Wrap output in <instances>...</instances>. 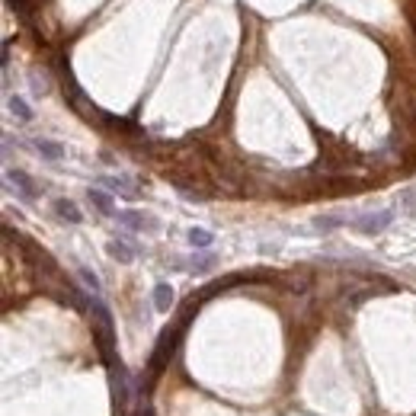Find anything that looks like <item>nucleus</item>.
I'll return each instance as SVG.
<instances>
[{"instance_id":"1","label":"nucleus","mask_w":416,"mask_h":416,"mask_svg":"<svg viewBox=\"0 0 416 416\" xmlns=\"http://www.w3.org/2000/svg\"><path fill=\"white\" fill-rule=\"evenodd\" d=\"M394 208H381V212H362V215H355L349 221V228L355 234H365V237H378V234H384L394 224Z\"/></svg>"},{"instance_id":"2","label":"nucleus","mask_w":416,"mask_h":416,"mask_svg":"<svg viewBox=\"0 0 416 416\" xmlns=\"http://www.w3.org/2000/svg\"><path fill=\"white\" fill-rule=\"evenodd\" d=\"M116 221L125 228V231H157V221L144 212H135V208H125V212L116 215Z\"/></svg>"},{"instance_id":"3","label":"nucleus","mask_w":416,"mask_h":416,"mask_svg":"<svg viewBox=\"0 0 416 416\" xmlns=\"http://www.w3.org/2000/svg\"><path fill=\"white\" fill-rule=\"evenodd\" d=\"M7 183L17 186V189H19V199H23V202H32V199L39 195L36 183H32V176L23 173V170H7Z\"/></svg>"},{"instance_id":"4","label":"nucleus","mask_w":416,"mask_h":416,"mask_svg":"<svg viewBox=\"0 0 416 416\" xmlns=\"http://www.w3.org/2000/svg\"><path fill=\"white\" fill-rule=\"evenodd\" d=\"M109 193H116V195H125V199H138V186L131 183L129 176H102L100 179Z\"/></svg>"},{"instance_id":"5","label":"nucleus","mask_w":416,"mask_h":416,"mask_svg":"<svg viewBox=\"0 0 416 416\" xmlns=\"http://www.w3.org/2000/svg\"><path fill=\"white\" fill-rule=\"evenodd\" d=\"M346 224H349V215H320V218H314L311 231L314 234H333V231H340V228H346Z\"/></svg>"},{"instance_id":"6","label":"nucleus","mask_w":416,"mask_h":416,"mask_svg":"<svg viewBox=\"0 0 416 416\" xmlns=\"http://www.w3.org/2000/svg\"><path fill=\"white\" fill-rule=\"evenodd\" d=\"M87 199H90V205H93V208H96L100 215H112V218L119 215V212H116V202H112V195L106 193V189H93V186H90V189H87Z\"/></svg>"},{"instance_id":"7","label":"nucleus","mask_w":416,"mask_h":416,"mask_svg":"<svg viewBox=\"0 0 416 416\" xmlns=\"http://www.w3.org/2000/svg\"><path fill=\"white\" fill-rule=\"evenodd\" d=\"M106 250H109V256L119 259V263H131V259L141 253V247H135L131 241H119V237H116V241H109V247H106Z\"/></svg>"},{"instance_id":"8","label":"nucleus","mask_w":416,"mask_h":416,"mask_svg":"<svg viewBox=\"0 0 416 416\" xmlns=\"http://www.w3.org/2000/svg\"><path fill=\"white\" fill-rule=\"evenodd\" d=\"M215 253H208V250H195L193 256H189V272H199V276H205V272H212L215 269Z\"/></svg>"},{"instance_id":"9","label":"nucleus","mask_w":416,"mask_h":416,"mask_svg":"<svg viewBox=\"0 0 416 416\" xmlns=\"http://www.w3.org/2000/svg\"><path fill=\"white\" fill-rule=\"evenodd\" d=\"M55 215L61 218V221H67V224H80L83 221V212L77 208V202H71V199H58Z\"/></svg>"},{"instance_id":"10","label":"nucleus","mask_w":416,"mask_h":416,"mask_svg":"<svg viewBox=\"0 0 416 416\" xmlns=\"http://www.w3.org/2000/svg\"><path fill=\"white\" fill-rule=\"evenodd\" d=\"M36 154H39V157H45V160H52V164L65 160V148H61L58 141H48V138H39L36 141Z\"/></svg>"},{"instance_id":"11","label":"nucleus","mask_w":416,"mask_h":416,"mask_svg":"<svg viewBox=\"0 0 416 416\" xmlns=\"http://www.w3.org/2000/svg\"><path fill=\"white\" fill-rule=\"evenodd\" d=\"M173 285H166V282H157L154 285V307H157L160 314H166L170 307H173Z\"/></svg>"},{"instance_id":"12","label":"nucleus","mask_w":416,"mask_h":416,"mask_svg":"<svg viewBox=\"0 0 416 416\" xmlns=\"http://www.w3.org/2000/svg\"><path fill=\"white\" fill-rule=\"evenodd\" d=\"M186 241H189V247H195V250H208L215 243V234L205 231V228H189Z\"/></svg>"},{"instance_id":"13","label":"nucleus","mask_w":416,"mask_h":416,"mask_svg":"<svg viewBox=\"0 0 416 416\" xmlns=\"http://www.w3.org/2000/svg\"><path fill=\"white\" fill-rule=\"evenodd\" d=\"M7 109H10V116H17L19 122H32V109H29V102L23 100V96H10Z\"/></svg>"},{"instance_id":"14","label":"nucleus","mask_w":416,"mask_h":416,"mask_svg":"<svg viewBox=\"0 0 416 416\" xmlns=\"http://www.w3.org/2000/svg\"><path fill=\"white\" fill-rule=\"evenodd\" d=\"M77 272H80V278H83V285H87V292H90V295H96V298H102V282H100V276H96V272H93L90 266H80Z\"/></svg>"},{"instance_id":"15","label":"nucleus","mask_w":416,"mask_h":416,"mask_svg":"<svg viewBox=\"0 0 416 416\" xmlns=\"http://www.w3.org/2000/svg\"><path fill=\"white\" fill-rule=\"evenodd\" d=\"M397 205H400V212L416 215V189H400Z\"/></svg>"}]
</instances>
